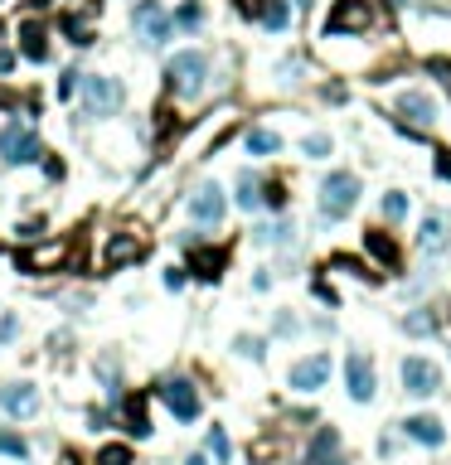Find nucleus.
<instances>
[{
  "label": "nucleus",
  "instance_id": "f257e3e1",
  "mask_svg": "<svg viewBox=\"0 0 451 465\" xmlns=\"http://www.w3.org/2000/svg\"><path fill=\"white\" fill-rule=\"evenodd\" d=\"M204 78H209V59L200 49H180L175 59L165 63V88H171L175 97H200Z\"/></svg>",
  "mask_w": 451,
  "mask_h": 465
},
{
  "label": "nucleus",
  "instance_id": "f03ea898",
  "mask_svg": "<svg viewBox=\"0 0 451 465\" xmlns=\"http://www.w3.org/2000/svg\"><path fill=\"white\" fill-rule=\"evenodd\" d=\"M320 218H330V223H340L355 214V204H359V175H349V170H335L326 175V185H320Z\"/></svg>",
  "mask_w": 451,
  "mask_h": 465
},
{
  "label": "nucleus",
  "instance_id": "7ed1b4c3",
  "mask_svg": "<svg viewBox=\"0 0 451 465\" xmlns=\"http://www.w3.org/2000/svg\"><path fill=\"white\" fill-rule=\"evenodd\" d=\"M78 92H83V111H88V117H117L122 102H126V88L107 73H83Z\"/></svg>",
  "mask_w": 451,
  "mask_h": 465
},
{
  "label": "nucleus",
  "instance_id": "20e7f679",
  "mask_svg": "<svg viewBox=\"0 0 451 465\" xmlns=\"http://www.w3.org/2000/svg\"><path fill=\"white\" fill-rule=\"evenodd\" d=\"M132 24H136V34H141V44H146V49H165V44H171V34H175V20L165 15L161 0H141Z\"/></svg>",
  "mask_w": 451,
  "mask_h": 465
},
{
  "label": "nucleus",
  "instance_id": "39448f33",
  "mask_svg": "<svg viewBox=\"0 0 451 465\" xmlns=\"http://www.w3.org/2000/svg\"><path fill=\"white\" fill-rule=\"evenodd\" d=\"M378 20V5L374 0H340V5L330 10V20H326V34L335 39V34H364L369 24Z\"/></svg>",
  "mask_w": 451,
  "mask_h": 465
},
{
  "label": "nucleus",
  "instance_id": "423d86ee",
  "mask_svg": "<svg viewBox=\"0 0 451 465\" xmlns=\"http://www.w3.org/2000/svg\"><path fill=\"white\" fill-rule=\"evenodd\" d=\"M0 155L10 165H30V160H39V136L25 121H5L0 126Z\"/></svg>",
  "mask_w": 451,
  "mask_h": 465
},
{
  "label": "nucleus",
  "instance_id": "0eeeda50",
  "mask_svg": "<svg viewBox=\"0 0 451 465\" xmlns=\"http://www.w3.org/2000/svg\"><path fill=\"white\" fill-rule=\"evenodd\" d=\"M403 392L407 398H432V392H442V369L422 354L403 359Z\"/></svg>",
  "mask_w": 451,
  "mask_h": 465
},
{
  "label": "nucleus",
  "instance_id": "6e6552de",
  "mask_svg": "<svg viewBox=\"0 0 451 465\" xmlns=\"http://www.w3.org/2000/svg\"><path fill=\"white\" fill-rule=\"evenodd\" d=\"M345 392H349L355 402H374L378 373H374V359H369V354H349V359H345Z\"/></svg>",
  "mask_w": 451,
  "mask_h": 465
},
{
  "label": "nucleus",
  "instance_id": "1a4fd4ad",
  "mask_svg": "<svg viewBox=\"0 0 451 465\" xmlns=\"http://www.w3.org/2000/svg\"><path fill=\"white\" fill-rule=\"evenodd\" d=\"M156 392H161V402L171 407V412H175L180 421H194V417H200V407H204L190 378H165V383H161Z\"/></svg>",
  "mask_w": 451,
  "mask_h": 465
},
{
  "label": "nucleus",
  "instance_id": "9d476101",
  "mask_svg": "<svg viewBox=\"0 0 451 465\" xmlns=\"http://www.w3.org/2000/svg\"><path fill=\"white\" fill-rule=\"evenodd\" d=\"M0 412L5 417H39V388L34 383H25V378H15V383H0Z\"/></svg>",
  "mask_w": 451,
  "mask_h": 465
},
{
  "label": "nucleus",
  "instance_id": "9b49d317",
  "mask_svg": "<svg viewBox=\"0 0 451 465\" xmlns=\"http://www.w3.org/2000/svg\"><path fill=\"white\" fill-rule=\"evenodd\" d=\"M326 378H330V354H311V359H296L291 363L287 383H291V392H320V388H326Z\"/></svg>",
  "mask_w": 451,
  "mask_h": 465
},
{
  "label": "nucleus",
  "instance_id": "f8f14e48",
  "mask_svg": "<svg viewBox=\"0 0 451 465\" xmlns=\"http://www.w3.org/2000/svg\"><path fill=\"white\" fill-rule=\"evenodd\" d=\"M223 208H229V199H223L219 185H200L190 194V218L200 223V228H214V223L223 218Z\"/></svg>",
  "mask_w": 451,
  "mask_h": 465
},
{
  "label": "nucleus",
  "instance_id": "ddd939ff",
  "mask_svg": "<svg viewBox=\"0 0 451 465\" xmlns=\"http://www.w3.org/2000/svg\"><path fill=\"white\" fill-rule=\"evenodd\" d=\"M393 111H398L407 126H432V121H436V102H432L427 92H398Z\"/></svg>",
  "mask_w": 451,
  "mask_h": 465
},
{
  "label": "nucleus",
  "instance_id": "4468645a",
  "mask_svg": "<svg viewBox=\"0 0 451 465\" xmlns=\"http://www.w3.org/2000/svg\"><path fill=\"white\" fill-rule=\"evenodd\" d=\"M403 436L407 441H417V446H442L446 441V427H442V417H432V412H417V417H407L403 421Z\"/></svg>",
  "mask_w": 451,
  "mask_h": 465
},
{
  "label": "nucleus",
  "instance_id": "2eb2a0df",
  "mask_svg": "<svg viewBox=\"0 0 451 465\" xmlns=\"http://www.w3.org/2000/svg\"><path fill=\"white\" fill-rule=\"evenodd\" d=\"M446 243H451V218L446 214H427V218H422V228H417V247L436 257Z\"/></svg>",
  "mask_w": 451,
  "mask_h": 465
},
{
  "label": "nucleus",
  "instance_id": "dca6fc26",
  "mask_svg": "<svg viewBox=\"0 0 451 465\" xmlns=\"http://www.w3.org/2000/svg\"><path fill=\"white\" fill-rule=\"evenodd\" d=\"M20 53L30 63H44L49 59V30L39 20H25V30H20Z\"/></svg>",
  "mask_w": 451,
  "mask_h": 465
},
{
  "label": "nucleus",
  "instance_id": "f3484780",
  "mask_svg": "<svg viewBox=\"0 0 451 465\" xmlns=\"http://www.w3.org/2000/svg\"><path fill=\"white\" fill-rule=\"evenodd\" d=\"M262 24V30H272V34H281L291 24V10H287V0H258V15H252Z\"/></svg>",
  "mask_w": 451,
  "mask_h": 465
},
{
  "label": "nucleus",
  "instance_id": "a211bd4d",
  "mask_svg": "<svg viewBox=\"0 0 451 465\" xmlns=\"http://www.w3.org/2000/svg\"><path fill=\"white\" fill-rule=\"evenodd\" d=\"M364 247H369L374 257L388 266V272H398V266H403V262H398V243H393L388 233H378V228H374V233H364Z\"/></svg>",
  "mask_w": 451,
  "mask_h": 465
},
{
  "label": "nucleus",
  "instance_id": "6ab92c4d",
  "mask_svg": "<svg viewBox=\"0 0 451 465\" xmlns=\"http://www.w3.org/2000/svg\"><path fill=\"white\" fill-rule=\"evenodd\" d=\"M136 257H141V243H136L132 233H117L107 243V266H132Z\"/></svg>",
  "mask_w": 451,
  "mask_h": 465
},
{
  "label": "nucleus",
  "instance_id": "aec40b11",
  "mask_svg": "<svg viewBox=\"0 0 451 465\" xmlns=\"http://www.w3.org/2000/svg\"><path fill=\"white\" fill-rule=\"evenodd\" d=\"M223 262H229V247H194V272L204 281H214L223 272Z\"/></svg>",
  "mask_w": 451,
  "mask_h": 465
},
{
  "label": "nucleus",
  "instance_id": "412c9836",
  "mask_svg": "<svg viewBox=\"0 0 451 465\" xmlns=\"http://www.w3.org/2000/svg\"><path fill=\"white\" fill-rule=\"evenodd\" d=\"M64 257H68V247L54 243V247H39V252H25L20 266H25V272H44V266H59Z\"/></svg>",
  "mask_w": 451,
  "mask_h": 465
},
{
  "label": "nucleus",
  "instance_id": "4be33fe9",
  "mask_svg": "<svg viewBox=\"0 0 451 465\" xmlns=\"http://www.w3.org/2000/svg\"><path fill=\"white\" fill-rule=\"evenodd\" d=\"M281 150V136L267 131V126H258V131H248V155H258V160H267V155Z\"/></svg>",
  "mask_w": 451,
  "mask_h": 465
},
{
  "label": "nucleus",
  "instance_id": "5701e85b",
  "mask_svg": "<svg viewBox=\"0 0 451 465\" xmlns=\"http://www.w3.org/2000/svg\"><path fill=\"white\" fill-rule=\"evenodd\" d=\"M258 204H262V185L252 170H243L238 175V208H258Z\"/></svg>",
  "mask_w": 451,
  "mask_h": 465
},
{
  "label": "nucleus",
  "instance_id": "b1692460",
  "mask_svg": "<svg viewBox=\"0 0 451 465\" xmlns=\"http://www.w3.org/2000/svg\"><path fill=\"white\" fill-rule=\"evenodd\" d=\"M378 214H384L388 223H403V218H407V194H398V189H388L384 199H378Z\"/></svg>",
  "mask_w": 451,
  "mask_h": 465
},
{
  "label": "nucleus",
  "instance_id": "393cba45",
  "mask_svg": "<svg viewBox=\"0 0 451 465\" xmlns=\"http://www.w3.org/2000/svg\"><path fill=\"white\" fill-rule=\"evenodd\" d=\"M200 24H204V5H200V0H185V5H180V15H175V30L194 34Z\"/></svg>",
  "mask_w": 451,
  "mask_h": 465
},
{
  "label": "nucleus",
  "instance_id": "a878e982",
  "mask_svg": "<svg viewBox=\"0 0 451 465\" xmlns=\"http://www.w3.org/2000/svg\"><path fill=\"white\" fill-rule=\"evenodd\" d=\"M233 354H238V359H248V363H262L267 344L258 340V334H238V340H233Z\"/></svg>",
  "mask_w": 451,
  "mask_h": 465
},
{
  "label": "nucleus",
  "instance_id": "bb28decb",
  "mask_svg": "<svg viewBox=\"0 0 451 465\" xmlns=\"http://www.w3.org/2000/svg\"><path fill=\"white\" fill-rule=\"evenodd\" d=\"M122 412H126V427H132V436H151V421H146V407H141V398L122 402Z\"/></svg>",
  "mask_w": 451,
  "mask_h": 465
},
{
  "label": "nucleus",
  "instance_id": "cd10ccee",
  "mask_svg": "<svg viewBox=\"0 0 451 465\" xmlns=\"http://www.w3.org/2000/svg\"><path fill=\"white\" fill-rule=\"evenodd\" d=\"M335 446H340V436H335L330 427H326V431H316V441H311V456H306V460H326V456H335Z\"/></svg>",
  "mask_w": 451,
  "mask_h": 465
},
{
  "label": "nucleus",
  "instance_id": "c85d7f7f",
  "mask_svg": "<svg viewBox=\"0 0 451 465\" xmlns=\"http://www.w3.org/2000/svg\"><path fill=\"white\" fill-rule=\"evenodd\" d=\"M0 456L25 460V456H30V441H25V436H15V431H0Z\"/></svg>",
  "mask_w": 451,
  "mask_h": 465
},
{
  "label": "nucleus",
  "instance_id": "c756f323",
  "mask_svg": "<svg viewBox=\"0 0 451 465\" xmlns=\"http://www.w3.org/2000/svg\"><path fill=\"white\" fill-rule=\"evenodd\" d=\"M209 450H214V456H219L223 465H233V441H229V431H223V427L209 431Z\"/></svg>",
  "mask_w": 451,
  "mask_h": 465
},
{
  "label": "nucleus",
  "instance_id": "7c9ffc66",
  "mask_svg": "<svg viewBox=\"0 0 451 465\" xmlns=\"http://www.w3.org/2000/svg\"><path fill=\"white\" fill-rule=\"evenodd\" d=\"M97 465H132V446H103L97 450Z\"/></svg>",
  "mask_w": 451,
  "mask_h": 465
},
{
  "label": "nucleus",
  "instance_id": "2f4dec72",
  "mask_svg": "<svg viewBox=\"0 0 451 465\" xmlns=\"http://www.w3.org/2000/svg\"><path fill=\"white\" fill-rule=\"evenodd\" d=\"M301 150H306V155H311V160H326V155H330V136H326V131H316V136H306V140H301Z\"/></svg>",
  "mask_w": 451,
  "mask_h": 465
},
{
  "label": "nucleus",
  "instance_id": "473e14b6",
  "mask_svg": "<svg viewBox=\"0 0 451 465\" xmlns=\"http://www.w3.org/2000/svg\"><path fill=\"white\" fill-rule=\"evenodd\" d=\"M15 334H20V315H15V310H5V315H0V349L15 340Z\"/></svg>",
  "mask_w": 451,
  "mask_h": 465
},
{
  "label": "nucleus",
  "instance_id": "72a5a7b5",
  "mask_svg": "<svg viewBox=\"0 0 451 465\" xmlns=\"http://www.w3.org/2000/svg\"><path fill=\"white\" fill-rule=\"evenodd\" d=\"M403 330H407V334H432V330H436V320H432V315H407V320H403Z\"/></svg>",
  "mask_w": 451,
  "mask_h": 465
},
{
  "label": "nucleus",
  "instance_id": "f704fd0d",
  "mask_svg": "<svg viewBox=\"0 0 451 465\" xmlns=\"http://www.w3.org/2000/svg\"><path fill=\"white\" fill-rule=\"evenodd\" d=\"M427 73H432L436 82H446V88H451V59H427Z\"/></svg>",
  "mask_w": 451,
  "mask_h": 465
},
{
  "label": "nucleus",
  "instance_id": "c9c22d12",
  "mask_svg": "<svg viewBox=\"0 0 451 465\" xmlns=\"http://www.w3.org/2000/svg\"><path fill=\"white\" fill-rule=\"evenodd\" d=\"M262 204L267 208H281V204H287V189H281V185H262Z\"/></svg>",
  "mask_w": 451,
  "mask_h": 465
},
{
  "label": "nucleus",
  "instance_id": "e433bc0d",
  "mask_svg": "<svg viewBox=\"0 0 451 465\" xmlns=\"http://www.w3.org/2000/svg\"><path fill=\"white\" fill-rule=\"evenodd\" d=\"M78 78H83V73H74V68H68V73L59 78V97H74V92H78Z\"/></svg>",
  "mask_w": 451,
  "mask_h": 465
},
{
  "label": "nucleus",
  "instance_id": "4c0bfd02",
  "mask_svg": "<svg viewBox=\"0 0 451 465\" xmlns=\"http://www.w3.org/2000/svg\"><path fill=\"white\" fill-rule=\"evenodd\" d=\"M10 68H15V49H0V78H5Z\"/></svg>",
  "mask_w": 451,
  "mask_h": 465
},
{
  "label": "nucleus",
  "instance_id": "58836bf2",
  "mask_svg": "<svg viewBox=\"0 0 451 465\" xmlns=\"http://www.w3.org/2000/svg\"><path fill=\"white\" fill-rule=\"evenodd\" d=\"M272 330H277V334H296V320H291V315H277Z\"/></svg>",
  "mask_w": 451,
  "mask_h": 465
},
{
  "label": "nucleus",
  "instance_id": "ea45409f",
  "mask_svg": "<svg viewBox=\"0 0 451 465\" xmlns=\"http://www.w3.org/2000/svg\"><path fill=\"white\" fill-rule=\"evenodd\" d=\"M436 175H442V179H451V155L442 150V160H436Z\"/></svg>",
  "mask_w": 451,
  "mask_h": 465
},
{
  "label": "nucleus",
  "instance_id": "a19ab883",
  "mask_svg": "<svg viewBox=\"0 0 451 465\" xmlns=\"http://www.w3.org/2000/svg\"><path fill=\"white\" fill-rule=\"evenodd\" d=\"M306 465H349V460H340V456H326V460H306Z\"/></svg>",
  "mask_w": 451,
  "mask_h": 465
},
{
  "label": "nucleus",
  "instance_id": "79ce46f5",
  "mask_svg": "<svg viewBox=\"0 0 451 465\" xmlns=\"http://www.w3.org/2000/svg\"><path fill=\"white\" fill-rule=\"evenodd\" d=\"M185 465H209V460H204V456H190V460H185Z\"/></svg>",
  "mask_w": 451,
  "mask_h": 465
},
{
  "label": "nucleus",
  "instance_id": "37998d69",
  "mask_svg": "<svg viewBox=\"0 0 451 465\" xmlns=\"http://www.w3.org/2000/svg\"><path fill=\"white\" fill-rule=\"evenodd\" d=\"M296 5H306V10H311V0H296Z\"/></svg>",
  "mask_w": 451,
  "mask_h": 465
},
{
  "label": "nucleus",
  "instance_id": "c03bdc74",
  "mask_svg": "<svg viewBox=\"0 0 451 465\" xmlns=\"http://www.w3.org/2000/svg\"><path fill=\"white\" fill-rule=\"evenodd\" d=\"M393 5H403V0H393Z\"/></svg>",
  "mask_w": 451,
  "mask_h": 465
}]
</instances>
